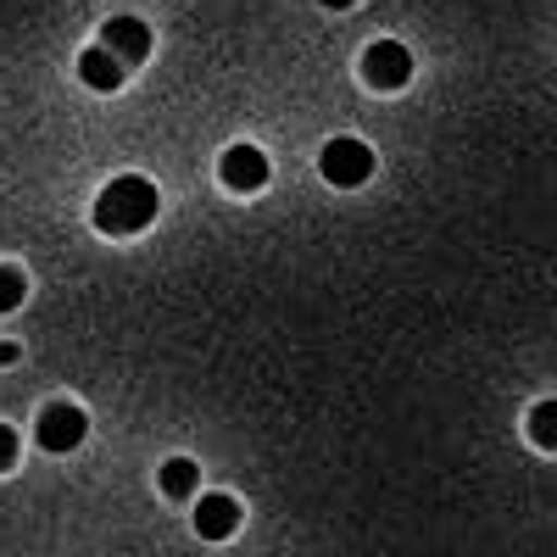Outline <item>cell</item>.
Masks as SVG:
<instances>
[{"label":"cell","mask_w":557,"mask_h":557,"mask_svg":"<svg viewBox=\"0 0 557 557\" xmlns=\"http://www.w3.org/2000/svg\"><path fill=\"white\" fill-rule=\"evenodd\" d=\"M84 435H89V418H84V407H73V401H51V407L39 412V424H34V441H39L45 451H73Z\"/></svg>","instance_id":"3957f363"},{"label":"cell","mask_w":557,"mask_h":557,"mask_svg":"<svg viewBox=\"0 0 557 557\" xmlns=\"http://www.w3.org/2000/svg\"><path fill=\"white\" fill-rule=\"evenodd\" d=\"M524 430H530V441H535V446L557 451V401H535V407H530V424H524Z\"/></svg>","instance_id":"30bf717a"},{"label":"cell","mask_w":557,"mask_h":557,"mask_svg":"<svg viewBox=\"0 0 557 557\" xmlns=\"http://www.w3.org/2000/svg\"><path fill=\"white\" fill-rule=\"evenodd\" d=\"M362 78L374 84V89H401V84L412 78V57H407V45H396V39L368 45V57H362Z\"/></svg>","instance_id":"277c9868"},{"label":"cell","mask_w":557,"mask_h":557,"mask_svg":"<svg viewBox=\"0 0 557 557\" xmlns=\"http://www.w3.org/2000/svg\"><path fill=\"white\" fill-rule=\"evenodd\" d=\"M7 469H17V435L0 424V474H7Z\"/></svg>","instance_id":"7c38bea8"},{"label":"cell","mask_w":557,"mask_h":557,"mask_svg":"<svg viewBox=\"0 0 557 557\" xmlns=\"http://www.w3.org/2000/svg\"><path fill=\"white\" fill-rule=\"evenodd\" d=\"M218 178L228 184V190L251 196V190H262V184L273 178V168H268V157H262L257 146H228L223 162H218Z\"/></svg>","instance_id":"5b68a950"},{"label":"cell","mask_w":557,"mask_h":557,"mask_svg":"<svg viewBox=\"0 0 557 557\" xmlns=\"http://www.w3.org/2000/svg\"><path fill=\"white\" fill-rule=\"evenodd\" d=\"M78 78H84L89 89H117V84H123V62L96 45V51H84V57H78Z\"/></svg>","instance_id":"ba28073f"},{"label":"cell","mask_w":557,"mask_h":557,"mask_svg":"<svg viewBox=\"0 0 557 557\" xmlns=\"http://www.w3.org/2000/svg\"><path fill=\"white\" fill-rule=\"evenodd\" d=\"M101 51H112L123 67L146 62V57H151V28L139 23V17H112V23L101 28Z\"/></svg>","instance_id":"8992f818"},{"label":"cell","mask_w":557,"mask_h":557,"mask_svg":"<svg viewBox=\"0 0 557 557\" xmlns=\"http://www.w3.org/2000/svg\"><path fill=\"white\" fill-rule=\"evenodd\" d=\"M318 168H323L330 184H341V190H357V184L374 173V151H368L362 139H330L323 157H318Z\"/></svg>","instance_id":"7a4b0ae2"},{"label":"cell","mask_w":557,"mask_h":557,"mask_svg":"<svg viewBox=\"0 0 557 557\" xmlns=\"http://www.w3.org/2000/svg\"><path fill=\"white\" fill-rule=\"evenodd\" d=\"M196 530H201L207 541H228V535L240 530V502L223 496V491L201 496V502H196Z\"/></svg>","instance_id":"52a82bcc"},{"label":"cell","mask_w":557,"mask_h":557,"mask_svg":"<svg viewBox=\"0 0 557 557\" xmlns=\"http://www.w3.org/2000/svg\"><path fill=\"white\" fill-rule=\"evenodd\" d=\"M157 184L151 178H139V173H123V178H112L107 190L96 196V228L101 235H139V228H151V218H157Z\"/></svg>","instance_id":"6da1fadb"},{"label":"cell","mask_w":557,"mask_h":557,"mask_svg":"<svg viewBox=\"0 0 557 557\" xmlns=\"http://www.w3.org/2000/svg\"><path fill=\"white\" fill-rule=\"evenodd\" d=\"M196 480H201V469H196L190 457H168V462H162V474H157L162 496H173V502H184V496H196Z\"/></svg>","instance_id":"9c48e42d"},{"label":"cell","mask_w":557,"mask_h":557,"mask_svg":"<svg viewBox=\"0 0 557 557\" xmlns=\"http://www.w3.org/2000/svg\"><path fill=\"white\" fill-rule=\"evenodd\" d=\"M12 362H17V346H12V341H0V368H12Z\"/></svg>","instance_id":"4fadbf2b"},{"label":"cell","mask_w":557,"mask_h":557,"mask_svg":"<svg viewBox=\"0 0 557 557\" xmlns=\"http://www.w3.org/2000/svg\"><path fill=\"white\" fill-rule=\"evenodd\" d=\"M323 7H335V12H346V7H357V0H323Z\"/></svg>","instance_id":"5bb4252c"},{"label":"cell","mask_w":557,"mask_h":557,"mask_svg":"<svg viewBox=\"0 0 557 557\" xmlns=\"http://www.w3.org/2000/svg\"><path fill=\"white\" fill-rule=\"evenodd\" d=\"M23 296H28V278H23V268H17V262H0V312H12Z\"/></svg>","instance_id":"8fae6325"}]
</instances>
